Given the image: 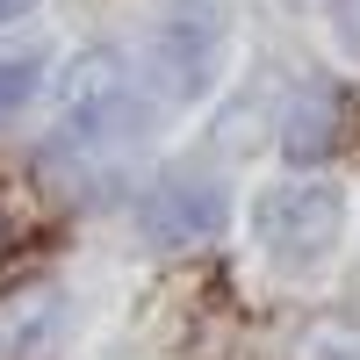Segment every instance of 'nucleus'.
I'll list each match as a JSON object with an SVG mask.
<instances>
[{"label":"nucleus","instance_id":"obj_6","mask_svg":"<svg viewBox=\"0 0 360 360\" xmlns=\"http://www.w3.org/2000/svg\"><path fill=\"white\" fill-rule=\"evenodd\" d=\"M58 324H65V303H58L51 281H29L15 295H0V360H22L58 339Z\"/></svg>","mask_w":360,"mask_h":360},{"label":"nucleus","instance_id":"obj_1","mask_svg":"<svg viewBox=\"0 0 360 360\" xmlns=\"http://www.w3.org/2000/svg\"><path fill=\"white\" fill-rule=\"evenodd\" d=\"M58 115H65V137L79 152H123L152 123V108H144L130 65L115 51H79L72 58L65 86H58Z\"/></svg>","mask_w":360,"mask_h":360},{"label":"nucleus","instance_id":"obj_4","mask_svg":"<svg viewBox=\"0 0 360 360\" xmlns=\"http://www.w3.org/2000/svg\"><path fill=\"white\" fill-rule=\"evenodd\" d=\"M224 217H231V202H224V188H209V180H195V173H166L152 195L137 202V231H144V245H209V238L224 231Z\"/></svg>","mask_w":360,"mask_h":360},{"label":"nucleus","instance_id":"obj_8","mask_svg":"<svg viewBox=\"0 0 360 360\" xmlns=\"http://www.w3.org/2000/svg\"><path fill=\"white\" fill-rule=\"evenodd\" d=\"M37 58H0V123H8V115L29 101V94H37Z\"/></svg>","mask_w":360,"mask_h":360},{"label":"nucleus","instance_id":"obj_11","mask_svg":"<svg viewBox=\"0 0 360 360\" xmlns=\"http://www.w3.org/2000/svg\"><path fill=\"white\" fill-rule=\"evenodd\" d=\"M0 252H8V224H0Z\"/></svg>","mask_w":360,"mask_h":360},{"label":"nucleus","instance_id":"obj_10","mask_svg":"<svg viewBox=\"0 0 360 360\" xmlns=\"http://www.w3.org/2000/svg\"><path fill=\"white\" fill-rule=\"evenodd\" d=\"M29 15H37V0H0V37H8V29H22Z\"/></svg>","mask_w":360,"mask_h":360},{"label":"nucleus","instance_id":"obj_9","mask_svg":"<svg viewBox=\"0 0 360 360\" xmlns=\"http://www.w3.org/2000/svg\"><path fill=\"white\" fill-rule=\"evenodd\" d=\"M339 44L360 51V0H339Z\"/></svg>","mask_w":360,"mask_h":360},{"label":"nucleus","instance_id":"obj_2","mask_svg":"<svg viewBox=\"0 0 360 360\" xmlns=\"http://www.w3.org/2000/svg\"><path fill=\"white\" fill-rule=\"evenodd\" d=\"M224 51H231V22L217 0H180V8H166L152 22V65H159V86L166 94H202L209 79H217L224 65Z\"/></svg>","mask_w":360,"mask_h":360},{"label":"nucleus","instance_id":"obj_7","mask_svg":"<svg viewBox=\"0 0 360 360\" xmlns=\"http://www.w3.org/2000/svg\"><path fill=\"white\" fill-rule=\"evenodd\" d=\"M295 360H360V317H339V310L317 317L295 346Z\"/></svg>","mask_w":360,"mask_h":360},{"label":"nucleus","instance_id":"obj_5","mask_svg":"<svg viewBox=\"0 0 360 360\" xmlns=\"http://www.w3.org/2000/svg\"><path fill=\"white\" fill-rule=\"evenodd\" d=\"M339 130H346V94H339L332 79H310L303 94H295L288 123H281V152L295 166H317V159L339 152Z\"/></svg>","mask_w":360,"mask_h":360},{"label":"nucleus","instance_id":"obj_3","mask_svg":"<svg viewBox=\"0 0 360 360\" xmlns=\"http://www.w3.org/2000/svg\"><path fill=\"white\" fill-rule=\"evenodd\" d=\"M339 217L346 209H339L332 188H274V195H259L252 231L274 252V266H317L339 245Z\"/></svg>","mask_w":360,"mask_h":360}]
</instances>
